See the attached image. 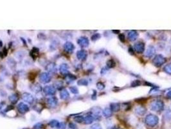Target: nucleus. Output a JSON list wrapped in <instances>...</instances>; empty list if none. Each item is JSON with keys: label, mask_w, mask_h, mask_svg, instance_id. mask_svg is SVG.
I'll return each mask as SVG.
<instances>
[{"label": "nucleus", "mask_w": 171, "mask_h": 129, "mask_svg": "<svg viewBox=\"0 0 171 129\" xmlns=\"http://www.w3.org/2000/svg\"><path fill=\"white\" fill-rule=\"evenodd\" d=\"M163 70L167 74L171 75V63L167 64L166 66L164 67Z\"/></svg>", "instance_id": "30"}, {"label": "nucleus", "mask_w": 171, "mask_h": 129, "mask_svg": "<svg viewBox=\"0 0 171 129\" xmlns=\"http://www.w3.org/2000/svg\"><path fill=\"white\" fill-rule=\"evenodd\" d=\"M97 87L98 90H103L104 88H105V85H104V83H101V82H98V83H97Z\"/></svg>", "instance_id": "37"}, {"label": "nucleus", "mask_w": 171, "mask_h": 129, "mask_svg": "<svg viewBox=\"0 0 171 129\" xmlns=\"http://www.w3.org/2000/svg\"><path fill=\"white\" fill-rule=\"evenodd\" d=\"M88 84V81L86 80H84V79H81V80H79L77 81V85H79V86H87Z\"/></svg>", "instance_id": "29"}, {"label": "nucleus", "mask_w": 171, "mask_h": 129, "mask_svg": "<svg viewBox=\"0 0 171 129\" xmlns=\"http://www.w3.org/2000/svg\"><path fill=\"white\" fill-rule=\"evenodd\" d=\"M39 50L38 48L34 47L32 48V51H31V52L30 53V55L32 56V58L34 60H35L36 58V56L37 55V54H39Z\"/></svg>", "instance_id": "21"}, {"label": "nucleus", "mask_w": 171, "mask_h": 129, "mask_svg": "<svg viewBox=\"0 0 171 129\" xmlns=\"http://www.w3.org/2000/svg\"><path fill=\"white\" fill-rule=\"evenodd\" d=\"M41 90H42V87L39 84H36V85H33L32 87V90L33 92H36V93H38V92H41Z\"/></svg>", "instance_id": "23"}, {"label": "nucleus", "mask_w": 171, "mask_h": 129, "mask_svg": "<svg viewBox=\"0 0 171 129\" xmlns=\"http://www.w3.org/2000/svg\"><path fill=\"white\" fill-rule=\"evenodd\" d=\"M22 98L23 101L28 103L29 104H32L34 103V97L31 94L28 93V92H25L22 95Z\"/></svg>", "instance_id": "7"}, {"label": "nucleus", "mask_w": 171, "mask_h": 129, "mask_svg": "<svg viewBox=\"0 0 171 129\" xmlns=\"http://www.w3.org/2000/svg\"><path fill=\"white\" fill-rule=\"evenodd\" d=\"M167 97L169 99H171V90L168 92L167 94Z\"/></svg>", "instance_id": "47"}, {"label": "nucleus", "mask_w": 171, "mask_h": 129, "mask_svg": "<svg viewBox=\"0 0 171 129\" xmlns=\"http://www.w3.org/2000/svg\"><path fill=\"white\" fill-rule=\"evenodd\" d=\"M66 125L65 123L61 122L59 123V127H58V129H66Z\"/></svg>", "instance_id": "40"}, {"label": "nucleus", "mask_w": 171, "mask_h": 129, "mask_svg": "<svg viewBox=\"0 0 171 129\" xmlns=\"http://www.w3.org/2000/svg\"><path fill=\"white\" fill-rule=\"evenodd\" d=\"M39 81L43 84H46L51 81V76L48 72H42L39 76Z\"/></svg>", "instance_id": "4"}, {"label": "nucleus", "mask_w": 171, "mask_h": 129, "mask_svg": "<svg viewBox=\"0 0 171 129\" xmlns=\"http://www.w3.org/2000/svg\"><path fill=\"white\" fill-rule=\"evenodd\" d=\"M93 120H94V118H93V116L91 115H88L84 117V121L86 124H91L93 121Z\"/></svg>", "instance_id": "22"}, {"label": "nucleus", "mask_w": 171, "mask_h": 129, "mask_svg": "<svg viewBox=\"0 0 171 129\" xmlns=\"http://www.w3.org/2000/svg\"><path fill=\"white\" fill-rule=\"evenodd\" d=\"M7 55V48H4V50H3V56H6Z\"/></svg>", "instance_id": "49"}, {"label": "nucleus", "mask_w": 171, "mask_h": 129, "mask_svg": "<svg viewBox=\"0 0 171 129\" xmlns=\"http://www.w3.org/2000/svg\"><path fill=\"white\" fill-rule=\"evenodd\" d=\"M106 64L108 68H113V67L115 66L116 63L115 62V61H114L113 60H109L107 61Z\"/></svg>", "instance_id": "28"}, {"label": "nucleus", "mask_w": 171, "mask_h": 129, "mask_svg": "<svg viewBox=\"0 0 171 129\" xmlns=\"http://www.w3.org/2000/svg\"><path fill=\"white\" fill-rule=\"evenodd\" d=\"M156 53V49L152 45H149L145 51V56L148 58H151Z\"/></svg>", "instance_id": "10"}, {"label": "nucleus", "mask_w": 171, "mask_h": 129, "mask_svg": "<svg viewBox=\"0 0 171 129\" xmlns=\"http://www.w3.org/2000/svg\"><path fill=\"white\" fill-rule=\"evenodd\" d=\"M101 109H100V108H99V107H94V108H93V113L95 114H96V115H99V114H100V112H101Z\"/></svg>", "instance_id": "35"}, {"label": "nucleus", "mask_w": 171, "mask_h": 129, "mask_svg": "<svg viewBox=\"0 0 171 129\" xmlns=\"http://www.w3.org/2000/svg\"><path fill=\"white\" fill-rule=\"evenodd\" d=\"M165 61H166V60L162 55L158 54L154 57L153 63L155 66L159 67V66H161L162 64H164L165 63Z\"/></svg>", "instance_id": "3"}, {"label": "nucleus", "mask_w": 171, "mask_h": 129, "mask_svg": "<svg viewBox=\"0 0 171 129\" xmlns=\"http://www.w3.org/2000/svg\"><path fill=\"white\" fill-rule=\"evenodd\" d=\"M118 38L120 39V41L124 43L125 41V36H124V34H120L118 36Z\"/></svg>", "instance_id": "42"}, {"label": "nucleus", "mask_w": 171, "mask_h": 129, "mask_svg": "<svg viewBox=\"0 0 171 129\" xmlns=\"http://www.w3.org/2000/svg\"><path fill=\"white\" fill-rule=\"evenodd\" d=\"M164 103L160 100L154 101L150 104V109L154 112H159L163 110Z\"/></svg>", "instance_id": "1"}, {"label": "nucleus", "mask_w": 171, "mask_h": 129, "mask_svg": "<svg viewBox=\"0 0 171 129\" xmlns=\"http://www.w3.org/2000/svg\"><path fill=\"white\" fill-rule=\"evenodd\" d=\"M17 110H18L19 113L24 114L26 113L27 112H28L29 107L26 104L24 103H20L17 105Z\"/></svg>", "instance_id": "6"}, {"label": "nucleus", "mask_w": 171, "mask_h": 129, "mask_svg": "<svg viewBox=\"0 0 171 129\" xmlns=\"http://www.w3.org/2000/svg\"><path fill=\"white\" fill-rule=\"evenodd\" d=\"M158 121H159L158 117L156 115H153V114H149L145 118V122L147 123V124L149 126H151V127L157 125Z\"/></svg>", "instance_id": "2"}, {"label": "nucleus", "mask_w": 171, "mask_h": 129, "mask_svg": "<svg viewBox=\"0 0 171 129\" xmlns=\"http://www.w3.org/2000/svg\"><path fill=\"white\" fill-rule=\"evenodd\" d=\"M108 70H107V68H103L102 69V70H101V74H105V72H106Z\"/></svg>", "instance_id": "46"}, {"label": "nucleus", "mask_w": 171, "mask_h": 129, "mask_svg": "<svg viewBox=\"0 0 171 129\" xmlns=\"http://www.w3.org/2000/svg\"><path fill=\"white\" fill-rule=\"evenodd\" d=\"M43 127V125L41 123H37L34 125V129H41Z\"/></svg>", "instance_id": "38"}, {"label": "nucleus", "mask_w": 171, "mask_h": 129, "mask_svg": "<svg viewBox=\"0 0 171 129\" xmlns=\"http://www.w3.org/2000/svg\"><path fill=\"white\" fill-rule=\"evenodd\" d=\"M21 40H22L23 42L24 45H26V41H25V39H23V37H21Z\"/></svg>", "instance_id": "50"}, {"label": "nucleus", "mask_w": 171, "mask_h": 129, "mask_svg": "<svg viewBox=\"0 0 171 129\" xmlns=\"http://www.w3.org/2000/svg\"><path fill=\"white\" fill-rule=\"evenodd\" d=\"M101 37V35L98 33H96V34H94L93 36H92L91 39H92V41H97L98 39H99Z\"/></svg>", "instance_id": "33"}, {"label": "nucleus", "mask_w": 171, "mask_h": 129, "mask_svg": "<svg viewBox=\"0 0 171 129\" xmlns=\"http://www.w3.org/2000/svg\"><path fill=\"white\" fill-rule=\"evenodd\" d=\"M2 45H3V43H2L1 41H0V47H2Z\"/></svg>", "instance_id": "52"}, {"label": "nucleus", "mask_w": 171, "mask_h": 129, "mask_svg": "<svg viewBox=\"0 0 171 129\" xmlns=\"http://www.w3.org/2000/svg\"><path fill=\"white\" fill-rule=\"evenodd\" d=\"M47 103L50 107L54 108L57 106L58 103L57 98L55 96H52L47 99Z\"/></svg>", "instance_id": "11"}, {"label": "nucleus", "mask_w": 171, "mask_h": 129, "mask_svg": "<svg viewBox=\"0 0 171 129\" xmlns=\"http://www.w3.org/2000/svg\"><path fill=\"white\" fill-rule=\"evenodd\" d=\"M129 52H130L131 54H132V55L133 54H134V50L132 49V48H131V47L129 48Z\"/></svg>", "instance_id": "48"}, {"label": "nucleus", "mask_w": 171, "mask_h": 129, "mask_svg": "<svg viewBox=\"0 0 171 129\" xmlns=\"http://www.w3.org/2000/svg\"><path fill=\"white\" fill-rule=\"evenodd\" d=\"M127 37H128V39H129V41H135L136 39L138 38V32L136 31H131L128 32Z\"/></svg>", "instance_id": "12"}, {"label": "nucleus", "mask_w": 171, "mask_h": 129, "mask_svg": "<svg viewBox=\"0 0 171 129\" xmlns=\"http://www.w3.org/2000/svg\"><path fill=\"white\" fill-rule=\"evenodd\" d=\"M113 32H114V33H115V34H120V31H113Z\"/></svg>", "instance_id": "51"}, {"label": "nucleus", "mask_w": 171, "mask_h": 129, "mask_svg": "<svg viewBox=\"0 0 171 129\" xmlns=\"http://www.w3.org/2000/svg\"><path fill=\"white\" fill-rule=\"evenodd\" d=\"M120 109V105L119 103H111L110 105V109L111 110V111H113V112H118V111H119Z\"/></svg>", "instance_id": "20"}, {"label": "nucleus", "mask_w": 171, "mask_h": 129, "mask_svg": "<svg viewBox=\"0 0 171 129\" xmlns=\"http://www.w3.org/2000/svg\"><path fill=\"white\" fill-rule=\"evenodd\" d=\"M7 63H8L9 66L11 68H14L16 66V62L15 61V60H14L12 58H9V60H8V61H7Z\"/></svg>", "instance_id": "25"}, {"label": "nucleus", "mask_w": 171, "mask_h": 129, "mask_svg": "<svg viewBox=\"0 0 171 129\" xmlns=\"http://www.w3.org/2000/svg\"><path fill=\"white\" fill-rule=\"evenodd\" d=\"M75 121H76L77 123H82L84 120V117L82 115H77L74 117Z\"/></svg>", "instance_id": "32"}, {"label": "nucleus", "mask_w": 171, "mask_h": 129, "mask_svg": "<svg viewBox=\"0 0 171 129\" xmlns=\"http://www.w3.org/2000/svg\"><path fill=\"white\" fill-rule=\"evenodd\" d=\"M76 77L73 74H67V76H66V79H67V81H73L75 80H76Z\"/></svg>", "instance_id": "34"}, {"label": "nucleus", "mask_w": 171, "mask_h": 129, "mask_svg": "<svg viewBox=\"0 0 171 129\" xmlns=\"http://www.w3.org/2000/svg\"><path fill=\"white\" fill-rule=\"evenodd\" d=\"M88 54L84 50H80L77 52V57L79 60H85L86 59Z\"/></svg>", "instance_id": "13"}, {"label": "nucleus", "mask_w": 171, "mask_h": 129, "mask_svg": "<svg viewBox=\"0 0 171 129\" xmlns=\"http://www.w3.org/2000/svg\"><path fill=\"white\" fill-rule=\"evenodd\" d=\"M165 117L167 119H171V110L169 109H167L165 112Z\"/></svg>", "instance_id": "31"}, {"label": "nucleus", "mask_w": 171, "mask_h": 129, "mask_svg": "<svg viewBox=\"0 0 171 129\" xmlns=\"http://www.w3.org/2000/svg\"><path fill=\"white\" fill-rule=\"evenodd\" d=\"M134 50L136 52L140 54L145 50V44L142 42H137L134 45Z\"/></svg>", "instance_id": "8"}, {"label": "nucleus", "mask_w": 171, "mask_h": 129, "mask_svg": "<svg viewBox=\"0 0 171 129\" xmlns=\"http://www.w3.org/2000/svg\"><path fill=\"white\" fill-rule=\"evenodd\" d=\"M9 101H10L12 104H15L17 102L19 99V96H17V94H13L12 95H10L9 97Z\"/></svg>", "instance_id": "19"}, {"label": "nucleus", "mask_w": 171, "mask_h": 129, "mask_svg": "<svg viewBox=\"0 0 171 129\" xmlns=\"http://www.w3.org/2000/svg\"><path fill=\"white\" fill-rule=\"evenodd\" d=\"M44 93L48 96H53L56 92L55 88L52 86H46L43 88Z\"/></svg>", "instance_id": "9"}, {"label": "nucleus", "mask_w": 171, "mask_h": 129, "mask_svg": "<svg viewBox=\"0 0 171 129\" xmlns=\"http://www.w3.org/2000/svg\"><path fill=\"white\" fill-rule=\"evenodd\" d=\"M69 128L70 129H76L77 126L73 123H70L69 124Z\"/></svg>", "instance_id": "44"}, {"label": "nucleus", "mask_w": 171, "mask_h": 129, "mask_svg": "<svg viewBox=\"0 0 171 129\" xmlns=\"http://www.w3.org/2000/svg\"><path fill=\"white\" fill-rule=\"evenodd\" d=\"M141 85V82L139 80H135L134 81H132L131 83V86L132 87H137V86H140Z\"/></svg>", "instance_id": "39"}, {"label": "nucleus", "mask_w": 171, "mask_h": 129, "mask_svg": "<svg viewBox=\"0 0 171 129\" xmlns=\"http://www.w3.org/2000/svg\"><path fill=\"white\" fill-rule=\"evenodd\" d=\"M59 125V122L57 120H55V119H53V120L50 121L49 122V125L52 128H58Z\"/></svg>", "instance_id": "24"}, {"label": "nucleus", "mask_w": 171, "mask_h": 129, "mask_svg": "<svg viewBox=\"0 0 171 129\" xmlns=\"http://www.w3.org/2000/svg\"><path fill=\"white\" fill-rule=\"evenodd\" d=\"M77 43L81 47L85 48L88 47V45L90 44V41H89L88 37L83 36V37H80V38H79L77 40Z\"/></svg>", "instance_id": "5"}, {"label": "nucleus", "mask_w": 171, "mask_h": 129, "mask_svg": "<svg viewBox=\"0 0 171 129\" xmlns=\"http://www.w3.org/2000/svg\"><path fill=\"white\" fill-rule=\"evenodd\" d=\"M14 107H13L12 105H9V106H7V107L6 108V109L4 110V112H9V111H12V110H13L14 109Z\"/></svg>", "instance_id": "41"}, {"label": "nucleus", "mask_w": 171, "mask_h": 129, "mask_svg": "<svg viewBox=\"0 0 171 129\" xmlns=\"http://www.w3.org/2000/svg\"><path fill=\"white\" fill-rule=\"evenodd\" d=\"M69 90L71 91V93L74 94H79L78 88H77L76 87H69Z\"/></svg>", "instance_id": "36"}, {"label": "nucleus", "mask_w": 171, "mask_h": 129, "mask_svg": "<svg viewBox=\"0 0 171 129\" xmlns=\"http://www.w3.org/2000/svg\"><path fill=\"white\" fill-rule=\"evenodd\" d=\"M60 97L61 99H63V100H66L69 98V94L68 92V90H66V89H63L61 90V93H60Z\"/></svg>", "instance_id": "18"}, {"label": "nucleus", "mask_w": 171, "mask_h": 129, "mask_svg": "<svg viewBox=\"0 0 171 129\" xmlns=\"http://www.w3.org/2000/svg\"><path fill=\"white\" fill-rule=\"evenodd\" d=\"M96 95H97V92H96V90H93V94H92V99H93V100H95V99H96V98H97Z\"/></svg>", "instance_id": "45"}, {"label": "nucleus", "mask_w": 171, "mask_h": 129, "mask_svg": "<svg viewBox=\"0 0 171 129\" xmlns=\"http://www.w3.org/2000/svg\"><path fill=\"white\" fill-rule=\"evenodd\" d=\"M91 129H102V128H101V127H100V125L98 124V123H96V124L93 125Z\"/></svg>", "instance_id": "43"}, {"label": "nucleus", "mask_w": 171, "mask_h": 129, "mask_svg": "<svg viewBox=\"0 0 171 129\" xmlns=\"http://www.w3.org/2000/svg\"><path fill=\"white\" fill-rule=\"evenodd\" d=\"M64 48H65V50L66 52H73V51L74 50L75 46L71 42L67 41V42L65 43V44L64 45Z\"/></svg>", "instance_id": "14"}, {"label": "nucleus", "mask_w": 171, "mask_h": 129, "mask_svg": "<svg viewBox=\"0 0 171 129\" xmlns=\"http://www.w3.org/2000/svg\"><path fill=\"white\" fill-rule=\"evenodd\" d=\"M46 70L48 72L51 73H54L57 71V68H56V64L54 63H50L48 64L46 66Z\"/></svg>", "instance_id": "16"}, {"label": "nucleus", "mask_w": 171, "mask_h": 129, "mask_svg": "<svg viewBox=\"0 0 171 129\" xmlns=\"http://www.w3.org/2000/svg\"><path fill=\"white\" fill-rule=\"evenodd\" d=\"M68 70H69V66L66 63H63L60 66L59 71L62 74L66 75L68 74Z\"/></svg>", "instance_id": "15"}, {"label": "nucleus", "mask_w": 171, "mask_h": 129, "mask_svg": "<svg viewBox=\"0 0 171 129\" xmlns=\"http://www.w3.org/2000/svg\"><path fill=\"white\" fill-rule=\"evenodd\" d=\"M54 87L58 90H61V88L63 87V82L61 81H57L55 82Z\"/></svg>", "instance_id": "27"}, {"label": "nucleus", "mask_w": 171, "mask_h": 129, "mask_svg": "<svg viewBox=\"0 0 171 129\" xmlns=\"http://www.w3.org/2000/svg\"><path fill=\"white\" fill-rule=\"evenodd\" d=\"M134 111H135V112L138 115H143L145 114L147 110H146V109L145 107H142V106H138V107H137L134 109Z\"/></svg>", "instance_id": "17"}, {"label": "nucleus", "mask_w": 171, "mask_h": 129, "mask_svg": "<svg viewBox=\"0 0 171 129\" xmlns=\"http://www.w3.org/2000/svg\"><path fill=\"white\" fill-rule=\"evenodd\" d=\"M103 114L104 116L106 117H110L112 114V111L109 108H105L103 111Z\"/></svg>", "instance_id": "26"}]
</instances>
